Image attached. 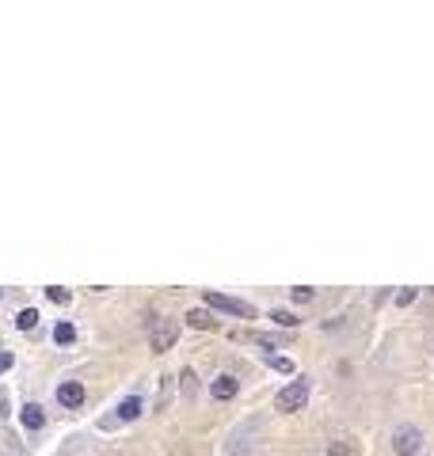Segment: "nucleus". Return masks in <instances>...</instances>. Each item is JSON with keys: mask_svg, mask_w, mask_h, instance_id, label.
Instances as JSON below:
<instances>
[{"mask_svg": "<svg viewBox=\"0 0 434 456\" xmlns=\"http://www.w3.org/2000/svg\"><path fill=\"white\" fill-rule=\"evenodd\" d=\"M202 300L214 308V312H225V316H236V320H255V308L248 304V300H236V297H225V293L217 289H206Z\"/></svg>", "mask_w": 434, "mask_h": 456, "instance_id": "1", "label": "nucleus"}, {"mask_svg": "<svg viewBox=\"0 0 434 456\" xmlns=\"http://www.w3.org/2000/svg\"><path fill=\"white\" fill-rule=\"evenodd\" d=\"M305 403H309V380H305V377L289 380L282 392H278V399H275V407H278L282 414H297V411H305Z\"/></svg>", "mask_w": 434, "mask_h": 456, "instance_id": "2", "label": "nucleus"}, {"mask_svg": "<svg viewBox=\"0 0 434 456\" xmlns=\"http://www.w3.org/2000/svg\"><path fill=\"white\" fill-rule=\"evenodd\" d=\"M392 453L396 456H419L423 453V430L404 422V426L392 430Z\"/></svg>", "mask_w": 434, "mask_h": 456, "instance_id": "3", "label": "nucleus"}, {"mask_svg": "<svg viewBox=\"0 0 434 456\" xmlns=\"http://www.w3.org/2000/svg\"><path fill=\"white\" fill-rule=\"evenodd\" d=\"M175 339H179V323H175V320H156V323H152L149 342H152V350H156V354L172 350V346H175Z\"/></svg>", "mask_w": 434, "mask_h": 456, "instance_id": "4", "label": "nucleus"}, {"mask_svg": "<svg viewBox=\"0 0 434 456\" xmlns=\"http://www.w3.org/2000/svg\"><path fill=\"white\" fill-rule=\"evenodd\" d=\"M84 384H80V380H61L58 384V403L65 407V411H77L80 403H84Z\"/></svg>", "mask_w": 434, "mask_h": 456, "instance_id": "5", "label": "nucleus"}, {"mask_svg": "<svg viewBox=\"0 0 434 456\" xmlns=\"http://www.w3.org/2000/svg\"><path fill=\"white\" fill-rule=\"evenodd\" d=\"M240 392V380L232 377V373H221V377H214V384H210V396L217 399V403H229L232 396Z\"/></svg>", "mask_w": 434, "mask_h": 456, "instance_id": "6", "label": "nucleus"}, {"mask_svg": "<svg viewBox=\"0 0 434 456\" xmlns=\"http://www.w3.org/2000/svg\"><path fill=\"white\" fill-rule=\"evenodd\" d=\"M145 414V399L141 396H126L122 403L115 407V422H138Z\"/></svg>", "mask_w": 434, "mask_h": 456, "instance_id": "7", "label": "nucleus"}, {"mask_svg": "<svg viewBox=\"0 0 434 456\" xmlns=\"http://www.w3.org/2000/svg\"><path fill=\"white\" fill-rule=\"evenodd\" d=\"M19 422H23L27 430H42V426H46V407H42V403H27V407L19 411Z\"/></svg>", "mask_w": 434, "mask_h": 456, "instance_id": "8", "label": "nucleus"}, {"mask_svg": "<svg viewBox=\"0 0 434 456\" xmlns=\"http://www.w3.org/2000/svg\"><path fill=\"white\" fill-rule=\"evenodd\" d=\"M183 320H187L191 327H198V331H214V327H217V320H214L210 308H191V312L183 316Z\"/></svg>", "mask_w": 434, "mask_h": 456, "instance_id": "9", "label": "nucleus"}, {"mask_svg": "<svg viewBox=\"0 0 434 456\" xmlns=\"http://www.w3.org/2000/svg\"><path fill=\"white\" fill-rule=\"evenodd\" d=\"M267 365L275 373H282V377H294V373H297V361H294V357H286V354H267Z\"/></svg>", "mask_w": 434, "mask_h": 456, "instance_id": "10", "label": "nucleus"}, {"mask_svg": "<svg viewBox=\"0 0 434 456\" xmlns=\"http://www.w3.org/2000/svg\"><path fill=\"white\" fill-rule=\"evenodd\" d=\"M54 342H58V346H69V342H77V327H72L69 320H61L58 327H54Z\"/></svg>", "mask_w": 434, "mask_h": 456, "instance_id": "11", "label": "nucleus"}, {"mask_svg": "<svg viewBox=\"0 0 434 456\" xmlns=\"http://www.w3.org/2000/svg\"><path fill=\"white\" fill-rule=\"evenodd\" d=\"M15 327H19V331H35L38 327V312H35V308H23V312L15 316Z\"/></svg>", "mask_w": 434, "mask_h": 456, "instance_id": "12", "label": "nucleus"}, {"mask_svg": "<svg viewBox=\"0 0 434 456\" xmlns=\"http://www.w3.org/2000/svg\"><path fill=\"white\" fill-rule=\"evenodd\" d=\"M271 320H275L278 327H297V323H301L294 312H286V308H275V312H271Z\"/></svg>", "mask_w": 434, "mask_h": 456, "instance_id": "13", "label": "nucleus"}, {"mask_svg": "<svg viewBox=\"0 0 434 456\" xmlns=\"http://www.w3.org/2000/svg\"><path fill=\"white\" fill-rule=\"evenodd\" d=\"M46 297H50L54 304H69V289L65 285H46Z\"/></svg>", "mask_w": 434, "mask_h": 456, "instance_id": "14", "label": "nucleus"}, {"mask_svg": "<svg viewBox=\"0 0 434 456\" xmlns=\"http://www.w3.org/2000/svg\"><path fill=\"white\" fill-rule=\"evenodd\" d=\"M312 297H316V293H312V285H294V300H301V304H309Z\"/></svg>", "mask_w": 434, "mask_h": 456, "instance_id": "15", "label": "nucleus"}, {"mask_svg": "<svg viewBox=\"0 0 434 456\" xmlns=\"http://www.w3.org/2000/svg\"><path fill=\"white\" fill-rule=\"evenodd\" d=\"M179 380H183V396L191 399V396H195V373H191V369H183V377H179Z\"/></svg>", "mask_w": 434, "mask_h": 456, "instance_id": "16", "label": "nucleus"}, {"mask_svg": "<svg viewBox=\"0 0 434 456\" xmlns=\"http://www.w3.org/2000/svg\"><path fill=\"white\" fill-rule=\"evenodd\" d=\"M415 297H419V289H400V293H396V304H400V308H408Z\"/></svg>", "mask_w": 434, "mask_h": 456, "instance_id": "17", "label": "nucleus"}, {"mask_svg": "<svg viewBox=\"0 0 434 456\" xmlns=\"http://www.w3.org/2000/svg\"><path fill=\"white\" fill-rule=\"evenodd\" d=\"M12 365H15V357L8 354V350H0V373H8V369H12Z\"/></svg>", "mask_w": 434, "mask_h": 456, "instance_id": "18", "label": "nucleus"}, {"mask_svg": "<svg viewBox=\"0 0 434 456\" xmlns=\"http://www.w3.org/2000/svg\"><path fill=\"white\" fill-rule=\"evenodd\" d=\"M8 414V392H0V418Z\"/></svg>", "mask_w": 434, "mask_h": 456, "instance_id": "19", "label": "nucleus"}, {"mask_svg": "<svg viewBox=\"0 0 434 456\" xmlns=\"http://www.w3.org/2000/svg\"><path fill=\"white\" fill-rule=\"evenodd\" d=\"M0 297H4V293H0Z\"/></svg>", "mask_w": 434, "mask_h": 456, "instance_id": "20", "label": "nucleus"}]
</instances>
